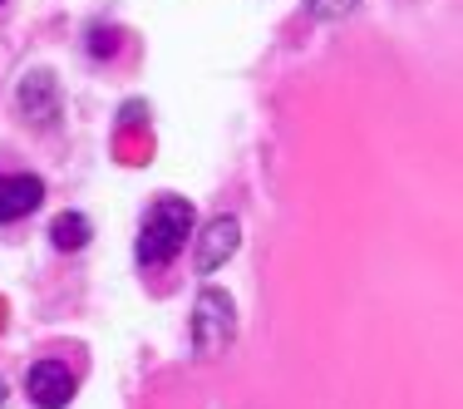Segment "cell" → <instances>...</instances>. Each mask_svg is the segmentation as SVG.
Here are the masks:
<instances>
[{
	"label": "cell",
	"instance_id": "1",
	"mask_svg": "<svg viewBox=\"0 0 463 409\" xmlns=\"http://www.w3.org/2000/svg\"><path fill=\"white\" fill-rule=\"evenodd\" d=\"M187 237H193V203L178 193L158 197V203H148V213H143V227H138V267L143 271H158L168 267L173 257L187 247Z\"/></svg>",
	"mask_w": 463,
	"mask_h": 409
},
{
	"label": "cell",
	"instance_id": "2",
	"mask_svg": "<svg viewBox=\"0 0 463 409\" xmlns=\"http://www.w3.org/2000/svg\"><path fill=\"white\" fill-rule=\"evenodd\" d=\"M232 326H237V306L222 286H207L193 306V350L197 356H213L232 340Z\"/></svg>",
	"mask_w": 463,
	"mask_h": 409
},
{
	"label": "cell",
	"instance_id": "3",
	"mask_svg": "<svg viewBox=\"0 0 463 409\" xmlns=\"http://www.w3.org/2000/svg\"><path fill=\"white\" fill-rule=\"evenodd\" d=\"M74 390H80V375L64 360H35L25 370V395H30V404H40V409H64L74 400Z\"/></svg>",
	"mask_w": 463,
	"mask_h": 409
},
{
	"label": "cell",
	"instance_id": "4",
	"mask_svg": "<svg viewBox=\"0 0 463 409\" xmlns=\"http://www.w3.org/2000/svg\"><path fill=\"white\" fill-rule=\"evenodd\" d=\"M15 104H20V119H25V124H40V128L60 124V84H54V74L30 70L25 80H20Z\"/></svg>",
	"mask_w": 463,
	"mask_h": 409
},
{
	"label": "cell",
	"instance_id": "5",
	"mask_svg": "<svg viewBox=\"0 0 463 409\" xmlns=\"http://www.w3.org/2000/svg\"><path fill=\"white\" fill-rule=\"evenodd\" d=\"M237 242H241V227H237V217H213L203 232H197V252H193V267L203 271V276H213L217 267H227L232 262V252H237Z\"/></svg>",
	"mask_w": 463,
	"mask_h": 409
},
{
	"label": "cell",
	"instance_id": "6",
	"mask_svg": "<svg viewBox=\"0 0 463 409\" xmlns=\"http://www.w3.org/2000/svg\"><path fill=\"white\" fill-rule=\"evenodd\" d=\"M45 203V183L35 173H0V227L30 217Z\"/></svg>",
	"mask_w": 463,
	"mask_h": 409
},
{
	"label": "cell",
	"instance_id": "7",
	"mask_svg": "<svg viewBox=\"0 0 463 409\" xmlns=\"http://www.w3.org/2000/svg\"><path fill=\"white\" fill-rule=\"evenodd\" d=\"M90 237H94V227H90V217L84 213H60L50 223V242L60 252H80V247H90Z\"/></svg>",
	"mask_w": 463,
	"mask_h": 409
},
{
	"label": "cell",
	"instance_id": "8",
	"mask_svg": "<svg viewBox=\"0 0 463 409\" xmlns=\"http://www.w3.org/2000/svg\"><path fill=\"white\" fill-rule=\"evenodd\" d=\"M360 0H311V15L316 20H340V15H350Z\"/></svg>",
	"mask_w": 463,
	"mask_h": 409
},
{
	"label": "cell",
	"instance_id": "9",
	"mask_svg": "<svg viewBox=\"0 0 463 409\" xmlns=\"http://www.w3.org/2000/svg\"><path fill=\"white\" fill-rule=\"evenodd\" d=\"M5 395H10V390H5V380H0V404H5Z\"/></svg>",
	"mask_w": 463,
	"mask_h": 409
}]
</instances>
